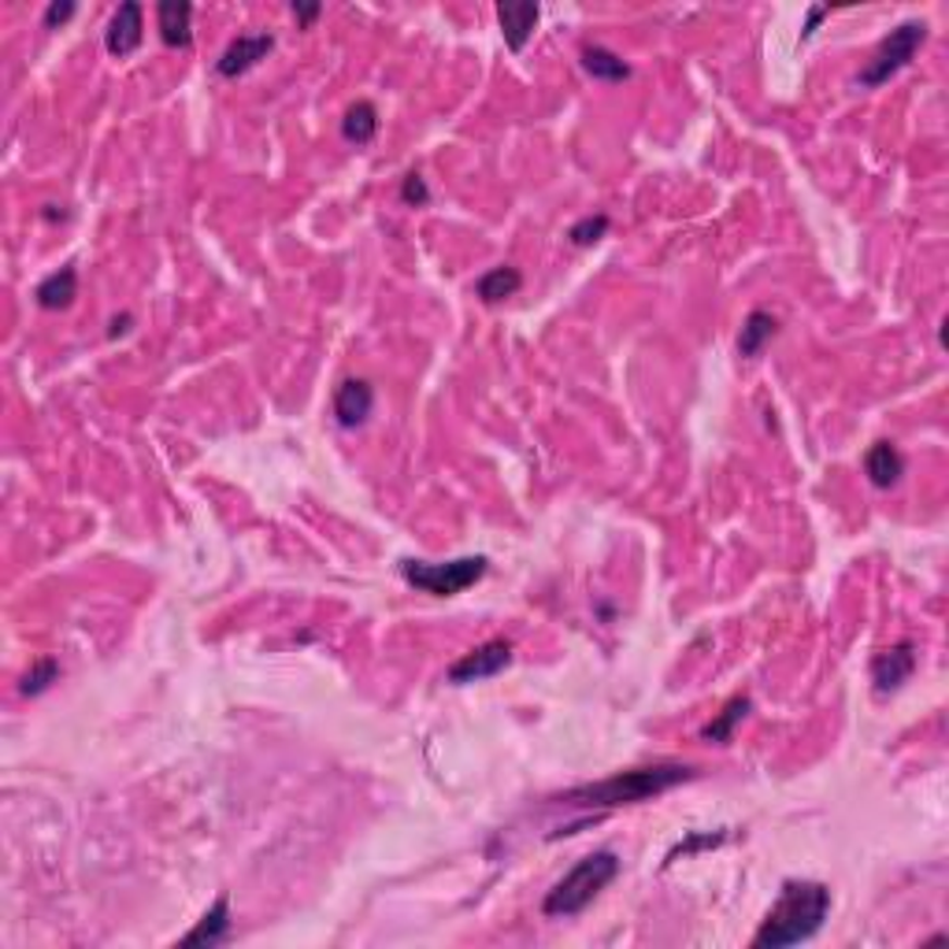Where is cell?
<instances>
[{
    "label": "cell",
    "mask_w": 949,
    "mask_h": 949,
    "mask_svg": "<svg viewBox=\"0 0 949 949\" xmlns=\"http://www.w3.org/2000/svg\"><path fill=\"white\" fill-rule=\"evenodd\" d=\"M698 779V767L694 764H675V761H657L646 767H630V772H616L601 783H586L575 786V790L557 794L553 801L560 806H578V809H620V806H638V801H653L667 794L672 786Z\"/></svg>",
    "instance_id": "cell-1"
},
{
    "label": "cell",
    "mask_w": 949,
    "mask_h": 949,
    "mask_svg": "<svg viewBox=\"0 0 949 949\" xmlns=\"http://www.w3.org/2000/svg\"><path fill=\"white\" fill-rule=\"evenodd\" d=\"M831 912V890L816 879H786L775 906L767 909L753 949H786L820 935Z\"/></svg>",
    "instance_id": "cell-2"
},
{
    "label": "cell",
    "mask_w": 949,
    "mask_h": 949,
    "mask_svg": "<svg viewBox=\"0 0 949 949\" xmlns=\"http://www.w3.org/2000/svg\"><path fill=\"white\" fill-rule=\"evenodd\" d=\"M620 875V857L612 849H598V853H586L567 867L564 875L553 883V890L541 901V912L546 916H578L601 898V890L609 887Z\"/></svg>",
    "instance_id": "cell-3"
},
{
    "label": "cell",
    "mask_w": 949,
    "mask_h": 949,
    "mask_svg": "<svg viewBox=\"0 0 949 949\" xmlns=\"http://www.w3.org/2000/svg\"><path fill=\"white\" fill-rule=\"evenodd\" d=\"M490 572L486 557H457L446 564H427V560H401V578L415 586L420 594L430 598H457L467 586H475L478 578Z\"/></svg>",
    "instance_id": "cell-4"
},
{
    "label": "cell",
    "mask_w": 949,
    "mask_h": 949,
    "mask_svg": "<svg viewBox=\"0 0 949 949\" xmlns=\"http://www.w3.org/2000/svg\"><path fill=\"white\" fill-rule=\"evenodd\" d=\"M927 41V23L920 20H906L901 26H894V30L887 34V38L879 41V49L872 52V60L861 67V75H857V83H861L864 89H875V86H887L898 71H906L912 57L920 52V45Z\"/></svg>",
    "instance_id": "cell-5"
},
{
    "label": "cell",
    "mask_w": 949,
    "mask_h": 949,
    "mask_svg": "<svg viewBox=\"0 0 949 949\" xmlns=\"http://www.w3.org/2000/svg\"><path fill=\"white\" fill-rule=\"evenodd\" d=\"M512 664V641L509 638H490L483 646H475L472 653H464L457 664H449L446 679L453 686H472L483 679H494L504 667Z\"/></svg>",
    "instance_id": "cell-6"
},
{
    "label": "cell",
    "mask_w": 949,
    "mask_h": 949,
    "mask_svg": "<svg viewBox=\"0 0 949 949\" xmlns=\"http://www.w3.org/2000/svg\"><path fill=\"white\" fill-rule=\"evenodd\" d=\"M912 672H916V646L912 641H898V646L872 657V683L879 694L901 690L912 679Z\"/></svg>",
    "instance_id": "cell-7"
},
{
    "label": "cell",
    "mask_w": 949,
    "mask_h": 949,
    "mask_svg": "<svg viewBox=\"0 0 949 949\" xmlns=\"http://www.w3.org/2000/svg\"><path fill=\"white\" fill-rule=\"evenodd\" d=\"M275 49V34H241V38H234L227 49H223V57L215 60V71H220L223 78H238L246 75V71L257 67L260 60H267V52Z\"/></svg>",
    "instance_id": "cell-8"
},
{
    "label": "cell",
    "mask_w": 949,
    "mask_h": 949,
    "mask_svg": "<svg viewBox=\"0 0 949 949\" xmlns=\"http://www.w3.org/2000/svg\"><path fill=\"white\" fill-rule=\"evenodd\" d=\"M375 409V390L367 378H346V383L334 390V420L341 427H364L367 415Z\"/></svg>",
    "instance_id": "cell-9"
},
{
    "label": "cell",
    "mask_w": 949,
    "mask_h": 949,
    "mask_svg": "<svg viewBox=\"0 0 949 949\" xmlns=\"http://www.w3.org/2000/svg\"><path fill=\"white\" fill-rule=\"evenodd\" d=\"M141 38H145V12L138 0H126V4H120V12L112 15V23H108L104 45L112 57H130L141 45Z\"/></svg>",
    "instance_id": "cell-10"
},
{
    "label": "cell",
    "mask_w": 949,
    "mask_h": 949,
    "mask_svg": "<svg viewBox=\"0 0 949 949\" xmlns=\"http://www.w3.org/2000/svg\"><path fill=\"white\" fill-rule=\"evenodd\" d=\"M538 15L541 8L535 0H501V4H497V23H501L504 45H509L512 52H523V45L530 41V34H535L538 26Z\"/></svg>",
    "instance_id": "cell-11"
},
{
    "label": "cell",
    "mask_w": 949,
    "mask_h": 949,
    "mask_svg": "<svg viewBox=\"0 0 949 949\" xmlns=\"http://www.w3.org/2000/svg\"><path fill=\"white\" fill-rule=\"evenodd\" d=\"M160 38L171 49H189L193 45V4L189 0H160L157 4Z\"/></svg>",
    "instance_id": "cell-12"
},
{
    "label": "cell",
    "mask_w": 949,
    "mask_h": 949,
    "mask_svg": "<svg viewBox=\"0 0 949 949\" xmlns=\"http://www.w3.org/2000/svg\"><path fill=\"white\" fill-rule=\"evenodd\" d=\"M864 475L872 478V486L890 490V486H898L901 475H906V457L898 453L894 441H875L864 453Z\"/></svg>",
    "instance_id": "cell-13"
},
{
    "label": "cell",
    "mask_w": 949,
    "mask_h": 949,
    "mask_svg": "<svg viewBox=\"0 0 949 949\" xmlns=\"http://www.w3.org/2000/svg\"><path fill=\"white\" fill-rule=\"evenodd\" d=\"M78 297V271L75 267H60L52 275H45L38 289H34V301L41 304L45 312H63L71 309Z\"/></svg>",
    "instance_id": "cell-14"
},
{
    "label": "cell",
    "mask_w": 949,
    "mask_h": 949,
    "mask_svg": "<svg viewBox=\"0 0 949 949\" xmlns=\"http://www.w3.org/2000/svg\"><path fill=\"white\" fill-rule=\"evenodd\" d=\"M227 935H230V898L220 894V898L212 901V909L201 916V924L183 938V946H215Z\"/></svg>",
    "instance_id": "cell-15"
},
{
    "label": "cell",
    "mask_w": 949,
    "mask_h": 949,
    "mask_svg": "<svg viewBox=\"0 0 949 949\" xmlns=\"http://www.w3.org/2000/svg\"><path fill=\"white\" fill-rule=\"evenodd\" d=\"M775 334H779V320H775L772 312H764V309L749 312L746 323H742V334H738V357H746V360L761 357L764 346L775 338Z\"/></svg>",
    "instance_id": "cell-16"
},
{
    "label": "cell",
    "mask_w": 949,
    "mask_h": 949,
    "mask_svg": "<svg viewBox=\"0 0 949 949\" xmlns=\"http://www.w3.org/2000/svg\"><path fill=\"white\" fill-rule=\"evenodd\" d=\"M520 286H523L520 271L509 267V264H501V267H490L483 278H478V283H475V297H478V301H486V304H501V301H509V297H516Z\"/></svg>",
    "instance_id": "cell-17"
},
{
    "label": "cell",
    "mask_w": 949,
    "mask_h": 949,
    "mask_svg": "<svg viewBox=\"0 0 949 949\" xmlns=\"http://www.w3.org/2000/svg\"><path fill=\"white\" fill-rule=\"evenodd\" d=\"M749 709H753V701H749L746 694H742V698H731V701L716 712V720L704 723V727H701V738H704V742L727 746L731 738H735V727L749 716Z\"/></svg>",
    "instance_id": "cell-18"
},
{
    "label": "cell",
    "mask_w": 949,
    "mask_h": 949,
    "mask_svg": "<svg viewBox=\"0 0 949 949\" xmlns=\"http://www.w3.org/2000/svg\"><path fill=\"white\" fill-rule=\"evenodd\" d=\"M583 67L586 75L598 78V83H623V78H630V63H623V57L604 49V45H586Z\"/></svg>",
    "instance_id": "cell-19"
},
{
    "label": "cell",
    "mask_w": 949,
    "mask_h": 949,
    "mask_svg": "<svg viewBox=\"0 0 949 949\" xmlns=\"http://www.w3.org/2000/svg\"><path fill=\"white\" fill-rule=\"evenodd\" d=\"M341 134L352 145H367L378 134V108L372 101H357L341 120Z\"/></svg>",
    "instance_id": "cell-20"
},
{
    "label": "cell",
    "mask_w": 949,
    "mask_h": 949,
    "mask_svg": "<svg viewBox=\"0 0 949 949\" xmlns=\"http://www.w3.org/2000/svg\"><path fill=\"white\" fill-rule=\"evenodd\" d=\"M52 683H60V664L52 661V657H45V661H38L20 679V694H23V698H38V694L49 690Z\"/></svg>",
    "instance_id": "cell-21"
},
{
    "label": "cell",
    "mask_w": 949,
    "mask_h": 949,
    "mask_svg": "<svg viewBox=\"0 0 949 949\" xmlns=\"http://www.w3.org/2000/svg\"><path fill=\"white\" fill-rule=\"evenodd\" d=\"M604 234H609V215H586V220H578L575 227L567 230V238H572V246H594Z\"/></svg>",
    "instance_id": "cell-22"
},
{
    "label": "cell",
    "mask_w": 949,
    "mask_h": 949,
    "mask_svg": "<svg viewBox=\"0 0 949 949\" xmlns=\"http://www.w3.org/2000/svg\"><path fill=\"white\" fill-rule=\"evenodd\" d=\"M401 201L404 204H412V208H423V204H430V189H427V183H423V175H404V183H401Z\"/></svg>",
    "instance_id": "cell-23"
},
{
    "label": "cell",
    "mask_w": 949,
    "mask_h": 949,
    "mask_svg": "<svg viewBox=\"0 0 949 949\" xmlns=\"http://www.w3.org/2000/svg\"><path fill=\"white\" fill-rule=\"evenodd\" d=\"M71 15H75V4H71V0H63V4H60V0H52V4L45 8V20L41 23H45V30H57V26L67 23Z\"/></svg>",
    "instance_id": "cell-24"
},
{
    "label": "cell",
    "mask_w": 949,
    "mask_h": 949,
    "mask_svg": "<svg viewBox=\"0 0 949 949\" xmlns=\"http://www.w3.org/2000/svg\"><path fill=\"white\" fill-rule=\"evenodd\" d=\"M723 838H727V835H690L686 842H679V846L672 849V853H667V861H672V857H679V853L686 857V853H694V849H704V846H720Z\"/></svg>",
    "instance_id": "cell-25"
},
{
    "label": "cell",
    "mask_w": 949,
    "mask_h": 949,
    "mask_svg": "<svg viewBox=\"0 0 949 949\" xmlns=\"http://www.w3.org/2000/svg\"><path fill=\"white\" fill-rule=\"evenodd\" d=\"M824 15H827V8H812L806 26H801V41H809L812 34H816V26H820V20H824Z\"/></svg>",
    "instance_id": "cell-26"
},
{
    "label": "cell",
    "mask_w": 949,
    "mask_h": 949,
    "mask_svg": "<svg viewBox=\"0 0 949 949\" xmlns=\"http://www.w3.org/2000/svg\"><path fill=\"white\" fill-rule=\"evenodd\" d=\"M320 12H323L320 4H294V15H297V23H301V26L315 23V15H320Z\"/></svg>",
    "instance_id": "cell-27"
},
{
    "label": "cell",
    "mask_w": 949,
    "mask_h": 949,
    "mask_svg": "<svg viewBox=\"0 0 949 949\" xmlns=\"http://www.w3.org/2000/svg\"><path fill=\"white\" fill-rule=\"evenodd\" d=\"M126 330H130V315H115L112 330H108V334H112V338H120V334H126Z\"/></svg>",
    "instance_id": "cell-28"
}]
</instances>
